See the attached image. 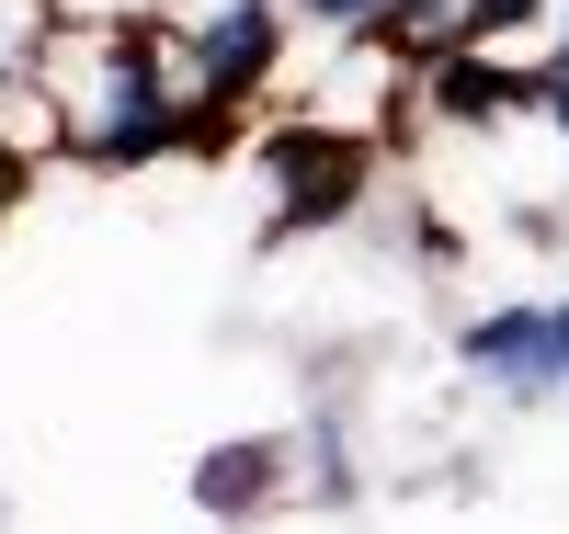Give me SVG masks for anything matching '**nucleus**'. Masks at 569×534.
I'll use <instances>...</instances> for the list:
<instances>
[{
	"label": "nucleus",
	"mask_w": 569,
	"mask_h": 534,
	"mask_svg": "<svg viewBox=\"0 0 569 534\" xmlns=\"http://www.w3.org/2000/svg\"><path fill=\"white\" fill-rule=\"evenodd\" d=\"M34 103H46V149L103 182L228 149L217 114L194 103V58H182L171 12H58L34 58Z\"/></svg>",
	"instance_id": "obj_1"
},
{
	"label": "nucleus",
	"mask_w": 569,
	"mask_h": 534,
	"mask_svg": "<svg viewBox=\"0 0 569 534\" xmlns=\"http://www.w3.org/2000/svg\"><path fill=\"white\" fill-rule=\"evenodd\" d=\"M262 239H319V228H353L365 193H376V137L365 125H330V114H297L262 137Z\"/></svg>",
	"instance_id": "obj_2"
},
{
	"label": "nucleus",
	"mask_w": 569,
	"mask_h": 534,
	"mask_svg": "<svg viewBox=\"0 0 569 534\" xmlns=\"http://www.w3.org/2000/svg\"><path fill=\"white\" fill-rule=\"evenodd\" d=\"M456 375L501 410H569V284L456 319Z\"/></svg>",
	"instance_id": "obj_3"
},
{
	"label": "nucleus",
	"mask_w": 569,
	"mask_h": 534,
	"mask_svg": "<svg viewBox=\"0 0 569 534\" xmlns=\"http://www.w3.org/2000/svg\"><path fill=\"white\" fill-rule=\"evenodd\" d=\"M297 0H194L182 12V58H194V103L217 114V137H240L251 103H273L284 46H297Z\"/></svg>",
	"instance_id": "obj_4"
},
{
	"label": "nucleus",
	"mask_w": 569,
	"mask_h": 534,
	"mask_svg": "<svg viewBox=\"0 0 569 534\" xmlns=\"http://www.w3.org/2000/svg\"><path fill=\"white\" fill-rule=\"evenodd\" d=\"M182 501H194L217 534L297 512V432H217L194 455V477H182Z\"/></svg>",
	"instance_id": "obj_5"
},
{
	"label": "nucleus",
	"mask_w": 569,
	"mask_h": 534,
	"mask_svg": "<svg viewBox=\"0 0 569 534\" xmlns=\"http://www.w3.org/2000/svg\"><path fill=\"white\" fill-rule=\"evenodd\" d=\"M536 58L512 46H456V58H421L410 69V103L433 125H536Z\"/></svg>",
	"instance_id": "obj_6"
},
{
	"label": "nucleus",
	"mask_w": 569,
	"mask_h": 534,
	"mask_svg": "<svg viewBox=\"0 0 569 534\" xmlns=\"http://www.w3.org/2000/svg\"><path fill=\"white\" fill-rule=\"evenodd\" d=\"M46 34H58V0H0V114L34 103V58H46ZM46 137V114H12Z\"/></svg>",
	"instance_id": "obj_7"
},
{
	"label": "nucleus",
	"mask_w": 569,
	"mask_h": 534,
	"mask_svg": "<svg viewBox=\"0 0 569 534\" xmlns=\"http://www.w3.org/2000/svg\"><path fill=\"white\" fill-rule=\"evenodd\" d=\"M46 160H58V149H46L34 125H12V114H0V228H12V205L34 193V171H46Z\"/></svg>",
	"instance_id": "obj_8"
},
{
	"label": "nucleus",
	"mask_w": 569,
	"mask_h": 534,
	"mask_svg": "<svg viewBox=\"0 0 569 534\" xmlns=\"http://www.w3.org/2000/svg\"><path fill=\"white\" fill-rule=\"evenodd\" d=\"M297 23L330 34V46H365L376 23H388V0H297Z\"/></svg>",
	"instance_id": "obj_9"
},
{
	"label": "nucleus",
	"mask_w": 569,
	"mask_h": 534,
	"mask_svg": "<svg viewBox=\"0 0 569 534\" xmlns=\"http://www.w3.org/2000/svg\"><path fill=\"white\" fill-rule=\"evenodd\" d=\"M536 80H547V91H536V125L558 137V160H569V46H558V58H536Z\"/></svg>",
	"instance_id": "obj_10"
},
{
	"label": "nucleus",
	"mask_w": 569,
	"mask_h": 534,
	"mask_svg": "<svg viewBox=\"0 0 569 534\" xmlns=\"http://www.w3.org/2000/svg\"><path fill=\"white\" fill-rule=\"evenodd\" d=\"M558 46H569V0H558V23H547V58H558Z\"/></svg>",
	"instance_id": "obj_11"
},
{
	"label": "nucleus",
	"mask_w": 569,
	"mask_h": 534,
	"mask_svg": "<svg viewBox=\"0 0 569 534\" xmlns=\"http://www.w3.org/2000/svg\"><path fill=\"white\" fill-rule=\"evenodd\" d=\"M0 501H12V490H0Z\"/></svg>",
	"instance_id": "obj_12"
}]
</instances>
